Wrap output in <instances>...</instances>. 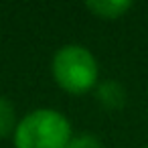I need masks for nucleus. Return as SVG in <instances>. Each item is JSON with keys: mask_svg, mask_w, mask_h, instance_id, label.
<instances>
[{"mask_svg": "<svg viewBox=\"0 0 148 148\" xmlns=\"http://www.w3.org/2000/svg\"><path fill=\"white\" fill-rule=\"evenodd\" d=\"M71 138V122L55 108H37L25 114L12 134L14 148H67Z\"/></svg>", "mask_w": 148, "mask_h": 148, "instance_id": "obj_1", "label": "nucleus"}, {"mask_svg": "<svg viewBox=\"0 0 148 148\" xmlns=\"http://www.w3.org/2000/svg\"><path fill=\"white\" fill-rule=\"evenodd\" d=\"M51 73L55 83L73 95L87 93L99 83V65L93 53L77 43L63 45L51 59Z\"/></svg>", "mask_w": 148, "mask_h": 148, "instance_id": "obj_2", "label": "nucleus"}, {"mask_svg": "<svg viewBox=\"0 0 148 148\" xmlns=\"http://www.w3.org/2000/svg\"><path fill=\"white\" fill-rule=\"evenodd\" d=\"M95 99L97 103L103 108V110H110V112H116V110H122L126 106V99H128V93L124 89V85L116 79H103L95 85Z\"/></svg>", "mask_w": 148, "mask_h": 148, "instance_id": "obj_3", "label": "nucleus"}, {"mask_svg": "<svg viewBox=\"0 0 148 148\" xmlns=\"http://www.w3.org/2000/svg\"><path fill=\"white\" fill-rule=\"evenodd\" d=\"M85 8L97 18L116 21V18H122L132 8V2L130 0H87Z\"/></svg>", "mask_w": 148, "mask_h": 148, "instance_id": "obj_4", "label": "nucleus"}, {"mask_svg": "<svg viewBox=\"0 0 148 148\" xmlns=\"http://www.w3.org/2000/svg\"><path fill=\"white\" fill-rule=\"evenodd\" d=\"M16 110H14V103L0 95V138H6V136H12L14 130H16Z\"/></svg>", "mask_w": 148, "mask_h": 148, "instance_id": "obj_5", "label": "nucleus"}, {"mask_svg": "<svg viewBox=\"0 0 148 148\" xmlns=\"http://www.w3.org/2000/svg\"><path fill=\"white\" fill-rule=\"evenodd\" d=\"M67 148H103L101 142L91 136V134H79V136H73L71 142L67 144Z\"/></svg>", "mask_w": 148, "mask_h": 148, "instance_id": "obj_6", "label": "nucleus"}, {"mask_svg": "<svg viewBox=\"0 0 148 148\" xmlns=\"http://www.w3.org/2000/svg\"><path fill=\"white\" fill-rule=\"evenodd\" d=\"M144 148H148V144H146V146H144Z\"/></svg>", "mask_w": 148, "mask_h": 148, "instance_id": "obj_7", "label": "nucleus"}]
</instances>
